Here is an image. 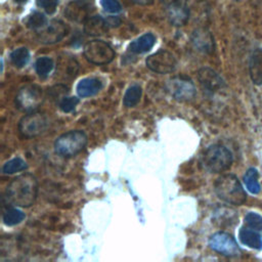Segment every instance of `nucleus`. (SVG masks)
Here are the masks:
<instances>
[{
	"label": "nucleus",
	"instance_id": "obj_1",
	"mask_svg": "<svg viewBox=\"0 0 262 262\" xmlns=\"http://www.w3.org/2000/svg\"><path fill=\"white\" fill-rule=\"evenodd\" d=\"M38 181L30 173L21 174L12 179L5 189V199L13 206L28 208L37 198Z\"/></svg>",
	"mask_w": 262,
	"mask_h": 262
},
{
	"label": "nucleus",
	"instance_id": "obj_2",
	"mask_svg": "<svg viewBox=\"0 0 262 262\" xmlns=\"http://www.w3.org/2000/svg\"><path fill=\"white\" fill-rule=\"evenodd\" d=\"M214 190L217 196L223 202L239 206L247 200V193L235 175L225 174L216 179L214 183Z\"/></svg>",
	"mask_w": 262,
	"mask_h": 262
},
{
	"label": "nucleus",
	"instance_id": "obj_3",
	"mask_svg": "<svg viewBox=\"0 0 262 262\" xmlns=\"http://www.w3.org/2000/svg\"><path fill=\"white\" fill-rule=\"evenodd\" d=\"M233 158L231 151L224 145L213 144L203 154L201 163L206 170L212 173H221L231 167Z\"/></svg>",
	"mask_w": 262,
	"mask_h": 262
},
{
	"label": "nucleus",
	"instance_id": "obj_4",
	"mask_svg": "<svg viewBox=\"0 0 262 262\" xmlns=\"http://www.w3.org/2000/svg\"><path fill=\"white\" fill-rule=\"evenodd\" d=\"M88 142L87 135L81 130H71L58 136L54 141V150L64 158L74 157L82 151Z\"/></svg>",
	"mask_w": 262,
	"mask_h": 262
},
{
	"label": "nucleus",
	"instance_id": "obj_5",
	"mask_svg": "<svg viewBox=\"0 0 262 262\" xmlns=\"http://www.w3.org/2000/svg\"><path fill=\"white\" fill-rule=\"evenodd\" d=\"M14 101L20 112H36L43 102V91L38 85H25L17 91Z\"/></svg>",
	"mask_w": 262,
	"mask_h": 262
},
{
	"label": "nucleus",
	"instance_id": "obj_6",
	"mask_svg": "<svg viewBox=\"0 0 262 262\" xmlns=\"http://www.w3.org/2000/svg\"><path fill=\"white\" fill-rule=\"evenodd\" d=\"M49 121L46 115L33 112L25 115L18 122V132L23 137L31 138L38 136L46 131Z\"/></svg>",
	"mask_w": 262,
	"mask_h": 262
},
{
	"label": "nucleus",
	"instance_id": "obj_7",
	"mask_svg": "<svg viewBox=\"0 0 262 262\" xmlns=\"http://www.w3.org/2000/svg\"><path fill=\"white\" fill-rule=\"evenodd\" d=\"M84 56L94 64H105L111 62L115 57V51L112 46L101 40H92L84 46Z\"/></svg>",
	"mask_w": 262,
	"mask_h": 262
},
{
	"label": "nucleus",
	"instance_id": "obj_8",
	"mask_svg": "<svg viewBox=\"0 0 262 262\" xmlns=\"http://www.w3.org/2000/svg\"><path fill=\"white\" fill-rule=\"evenodd\" d=\"M167 91L178 101H189L195 95V86L186 76H175L166 84Z\"/></svg>",
	"mask_w": 262,
	"mask_h": 262
},
{
	"label": "nucleus",
	"instance_id": "obj_9",
	"mask_svg": "<svg viewBox=\"0 0 262 262\" xmlns=\"http://www.w3.org/2000/svg\"><path fill=\"white\" fill-rule=\"evenodd\" d=\"M146 67L158 74L172 73L177 66V59L174 54L168 50H159L149 55L145 60Z\"/></svg>",
	"mask_w": 262,
	"mask_h": 262
},
{
	"label": "nucleus",
	"instance_id": "obj_10",
	"mask_svg": "<svg viewBox=\"0 0 262 262\" xmlns=\"http://www.w3.org/2000/svg\"><path fill=\"white\" fill-rule=\"evenodd\" d=\"M209 246L213 251L226 257H235L241 254V250L233 236L224 231H218L211 235Z\"/></svg>",
	"mask_w": 262,
	"mask_h": 262
},
{
	"label": "nucleus",
	"instance_id": "obj_11",
	"mask_svg": "<svg viewBox=\"0 0 262 262\" xmlns=\"http://www.w3.org/2000/svg\"><path fill=\"white\" fill-rule=\"evenodd\" d=\"M38 33V39L45 44L59 42L69 33V27L61 20L53 19Z\"/></svg>",
	"mask_w": 262,
	"mask_h": 262
},
{
	"label": "nucleus",
	"instance_id": "obj_12",
	"mask_svg": "<svg viewBox=\"0 0 262 262\" xmlns=\"http://www.w3.org/2000/svg\"><path fill=\"white\" fill-rule=\"evenodd\" d=\"M198 79L204 90L210 93H216L226 87L221 76L210 68H202L198 72Z\"/></svg>",
	"mask_w": 262,
	"mask_h": 262
},
{
	"label": "nucleus",
	"instance_id": "obj_13",
	"mask_svg": "<svg viewBox=\"0 0 262 262\" xmlns=\"http://www.w3.org/2000/svg\"><path fill=\"white\" fill-rule=\"evenodd\" d=\"M190 42L193 48L202 53H211L214 51V38L210 31L204 27L195 29L190 37Z\"/></svg>",
	"mask_w": 262,
	"mask_h": 262
},
{
	"label": "nucleus",
	"instance_id": "obj_14",
	"mask_svg": "<svg viewBox=\"0 0 262 262\" xmlns=\"http://www.w3.org/2000/svg\"><path fill=\"white\" fill-rule=\"evenodd\" d=\"M238 237L242 244L255 250L262 249V231L244 224L238 231Z\"/></svg>",
	"mask_w": 262,
	"mask_h": 262
},
{
	"label": "nucleus",
	"instance_id": "obj_15",
	"mask_svg": "<svg viewBox=\"0 0 262 262\" xmlns=\"http://www.w3.org/2000/svg\"><path fill=\"white\" fill-rule=\"evenodd\" d=\"M167 16L169 18V21L175 27L184 26L189 18L187 8L185 4H182V2H176L168 5Z\"/></svg>",
	"mask_w": 262,
	"mask_h": 262
},
{
	"label": "nucleus",
	"instance_id": "obj_16",
	"mask_svg": "<svg viewBox=\"0 0 262 262\" xmlns=\"http://www.w3.org/2000/svg\"><path fill=\"white\" fill-rule=\"evenodd\" d=\"M79 71V63L73 56L63 55L58 58L56 74L61 79H73Z\"/></svg>",
	"mask_w": 262,
	"mask_h": 262
},
{
	"label": "nucleus",
	"instance_id": "obj_17",
	"mask_svg": "<svg viewBox=\"0 0 262 262\" xmlns=\"http://www.w3.org/2000/svg\"><path fill=\"white\" fill-rule=\"evenodd\" d=\"M88 5L82 0L70 2L64 10V15L72 21H85L88 18Z\"/></svg>",
	"mask_w": 262,
	"mask_h": 262
},
{
	"label": "nucleus",
	"instance_id": "obj_18",
	"mask_svg": "<svg viewBox=\"0 0 262 262\" xmlns=\"http://www.w3.org/2000/svg\"><path fill=\"white\" fill-rule=\"evenodd\" d=\"M249 72L251 80L255 85L262 84V48L255 49L249 60Z\"/></svg>",
	"mask_w": 262,
	"mask_h": 262
},
{
	"label": "nucleus",
	"instance_id": "obj_19",
	"mask_svg": "<svg viewBox=\"0 0 262 262\" xmlns=\"http://www.w3.org/2000/svg\"><path fill=\"white\" fill-rule=\"evenodd\" d=\"M185 6L189 17H192L195 20L204 21L209 16L210 6L207 0H186Z\"/></svg>",
	"mask_w": 262,
	"mask_h": 262
},
{
	"label": "nucleus",
	"instance_id": "obj_20",
	"mask_svg": "<svg viewBox=\"0 0 262 262\" xmlns=\"http://www.w3.org/2000/svg\"><path fill=\"white\" fill-rule=\"evenodd\" d=\"M102 88V82L98 78H85L77 85V93L80 97H89L98 93Z\"/></svg>",
	"mask_w": 262,
	"mask_h": 262
},
{
	"label": "nucleus",
	"instance_id": "obj_21",
	"mask_svg": "<svg viewBox=\"0 0 262 262\" xmlns=\"http://www.w3.org/2000/svg\"><path fill=\"white\" fill-rule=\"evenodd\" d=\"M107 21L100 15L89 16L84 24V32L90 36H101L107 31Z\"/></svg>",
	"mask_w": 262,
	"mask_h": 262
},
{
	"label": "nucleus",
	"instance_id": "obj_22",
	"mask_svg": "<svg viewBox=\"0 0 262 262\" xmlns=\"http://www.w3.org/2000/svg\"><path fill=\"white\" fill-rule=\"evenodd\" d=\"M156 43V37L151 33H146L129 45V50L133 53H144L152 48Z\"/></svg>",
	"mask_w": 262,
	"mask_h": 262
},
{
	"label": "nucleus",
	"instance_id": "obj_23",
	"mask_svg": "<svg viewBox=\"0 0 262 262\" xmlns=\"http://www.w3.org/2000/svg\"><path fill=\"white\" fill-rule=\"evenodd\" d=\"M244 183L247 187V189L253 193V194H258L260 192V184L258 181V172L255 168H249L247 172L244 175Z\"/></svg>",
	"mask_w": 262,
	"mask_h": 262
},
{
	"label": "nucleus",
	"instance_id": "obj_24",
	"mask_svg": "<svg viewBox=\"0 0 262 262\" xmlns=\"http://www.w3.org/2000/svg\"><path fill=\"white\" fill-rule=\"evenodd\" d=\"M141 87L137 84L131 85L125 92L124 97H123V104L127 107H133L135 106L141 97Z\"/></svg>",
	"mask_w": 262,
	"mask_h": 262
},
{
	"label": "nucleus",
	"instance_id": "obj_25",
	"mask_svg": "<svg viewBox=\"0 0 262 262\" xmlns=\"http://www.w3.org/2000/svg\"><path fill=\"white\" fill-rule=\"evenodd\" d=\"M30 58V53L27 48L19 47L14 49L10 53V60L16 68H23L25 67Z\"/></svg>",
	"mask_w": 262,
	"mask_h": 262
},
{
	"label": "nucleus",
	"instance_id": "obj_26",
	"mask_svg": "<svg viewBox=\"0 0 262 262\" xmlns=\"http://www.w3.org/2000/svg\"><path fill=\"white\" fill-rule=\"evenodd\" d=\"M25 218V213L16 208L7 209L3 214V222L8 226H13L20 223Z\"/></svg>",
	"mask_w": 262,
	"mask_h": 262
},
{
	"label": "nucleus",
	"instance_id": "obj_27",
	"mask_svg": "<svg viewBox=\"0 0 262 262\" xmlns=\"http://www.w3.org/2000/svg\"><path fill=\"white\" fill-rule=\"evenodd\" d=\"M28 168L27 163L20 158H14L6 162L2 167V172L5 174H13L16 172L24 171Z\"/></svg>",
	"mask_w": 262,
	"mask_h": 262
},
{
	"label": "nucleus",
	"instance_id": "obj_28",
	"mask_svg": "<svg viewBox=\"0 0 262 262\" xmlns=\"http://www.w3.org/2000/svg\"><path fill=\"white\" fill-rule=\"evenodd\" d=\"M46 23H47V19L44 16V14H42L41 12H37V11L30 14L26 19L27 27L30 29H34V30L44 28Z\"/></svg>",
	"mask_w": 262,
	"mask_h": 262
},
{
	"label": "nucleus",
	"instance_id": "obj_29",
	"mask_svg": "<svg viewBox=\"0 0 262 262\" xmlns=\"http://www.w3.org/2000/svg\"><path fill=\"white\" fill-rule=\"evenodd\" d=\"M53 69V61L47 56L39 57L35 62V70L38 75L46 76Z\"/></svg>",
	"mask_w": 262,
	"mask_h": 262
},
{
	"label": "nucleus",
	"instance_id": "obj_30",
	"mask_svg": "<svg viewBox=\"0 0 262 262\" xmlns=\"http://www.w3.org/2000/svg\"><path fill=\"white\" fill-rule=\"evenodd\" d=\"M78 103H79V98L75 96H64L59 100L58 107L63 113H70L75 110Z\"/></svg>",
	"mask_w": 262,
	"mask_h": 262
},
{
	"label": "nucleus",
	"instance_id": "obj_31",
	"mask_svg": "<svg viewBox=\"0 0 262 262\" xmlns=\"http://www.w3.org/2000/svg\"><path fill=\"white\" fill-rule=\"evenodd\" d=\"M244 224L262 231V216L255 212H249L244 219Z\"/></svg>",
	"mask_w": 262,
	"mask_h": 262
},
{
	"label": "nucleus",
	"instance_id": "obj_32",
	"mask_svg": "<svg viewBox=\"0 0 262 262\" xmlns=\"http://www.w3.org/2000/svg\"><path fill=\"white\" fill-rule=\"evenodd\" d=\"M100 4L105 11L111 13L120 12L122 9V6L118 0H100Z\"/></svg>",
	"mask_w": 262,
	"mask_h": 262
},
{
	"label": "nucleus",
	"instance_id": "obj_33",
	"mask_svg": "<svg viewBox=\"0 0 262 262\" xmlns=\"http://www.w3.org/2000/svg\"><path fill=\"white\" fill-rule=\"evenodd\" d=\"M36 3L39 7L43 8L47 13L51 14L55 11L58 4V0H36Z\"/></svg>",
	"mask_w": 262,
	"mask_h": 262
},
{
	"label": "nucleus",
	"instance_id": "obj_34",
	"mask_svg": "<svg viewBox=\"0 0 262 262\" xmlns=\"http://www.w3.org/2000/svg\"><path fill=\"white\" fill-rule=\"evenodd\" d=\"M132 1L137 4H141V5H148L154 2V0H132Z\"/></svg>",
	"mask_w": 262,
	"mask_h": 262
},
{
	"label": "nucleus",
	"instance_id": "obj_35",
	"mask_svg": "<svg viewBox=\"0 0 262 262\" xmlns=\"http://www.w3.org/2000/svg\"><path fill=\"white\" fill-rule=\"evenodd\" d=\"M163 4H165L166 6L170 5V4H173V3H176V2H181V0H160Z\"/></svg>",
	"mask_w": 262,
	"mask_h": 262
},
{
	"label": "nucleus",
	"instance_id": "obj_36",
	"mask_svg": "<svg viewBox=\"0 0 262 262\" xmlns=\"http://www.w3.org/2000/svg\"><path fill=\"white\" fill-rule=\"evenodd\" d=\"M16 3H25V2H27L28 0H14Z\"/></svg>",
	"mask_w": 262,
	"mask_h": 262
}]
</instances>
